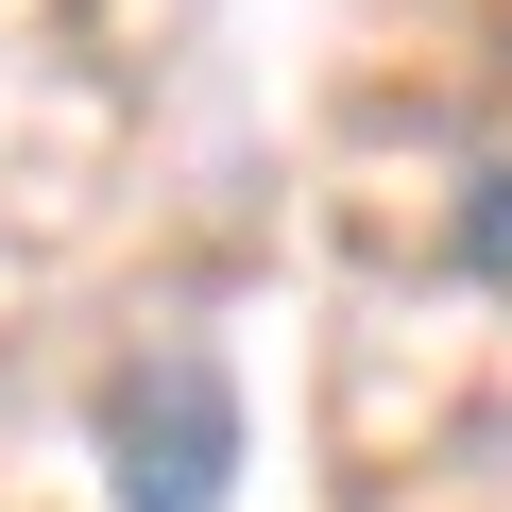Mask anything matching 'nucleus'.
Wrapping results in <instances>:
<instances>
[{
  "instance_id": "nucleus-1",
  "label": "nucleus",
  "mask_w": 512,
  "mask_h": 512,
  "mask_svg": "<svg viewBox=\"0 0 512 512\" xmlns=\"http://www.w3.org/2000/svg\"><path fill=\"white\" fill-rule=\"evenodd\" d=\"M86 444H103V495L120 512H222L239 495V376L205 342H137L86 393Z\"/></svg>"
},
{
  "instance_id": "nucleus-2",
  "label": "nucleus",
  "mask_w": 512,
  "mask_h": 512,
  "mask_svg": "<svg viewBox=\"0 0 512 512\" xmlns=\"http://www.w3.org/2000/svg\"><path fill=\"white\" fill-rule=\"evenodd\" d=\"M444 256H461V274L512 308V154H495V171H461V222H444Z\"/></svg>"
}]
</instances>
